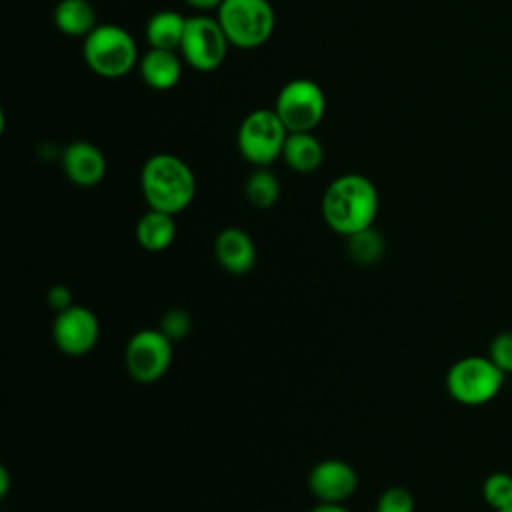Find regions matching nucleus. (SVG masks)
<instances>
[{
    "label": "nucleus",
    "instance_id": "nucleus-1",
    "mask_svg": "<svg viewBox=\"0 0 512 512\" xmlns=\"http://www.w3.org/2000/svg\"><path fill=\"white\" fill-rule=\"evenodd\" d=\"M380 198L374 182L364 174H342L334 178L320 202L322 218L328 228L344 238L374 226Z\"/></svg>",
    "mask_w": 512,
    "mask_h": 512
},
{
    "label": "nucleus",
    "instance_id": "nucleus-2",
    "mask_svg": "<svg viewBox=\"0 0 512 512\" xmlns=\"http://www.w3.org/2000/svg\"><path fill=\"white\" fill-rule=\"evenodd\" d=\"M140 190L148 208L176 216L192 204L196 176L180 156L158 152L140 170Z\"/></svg>",
    "mask_w": 512,
    "mask_h": 512
},
{
    "label": "nucleus",
    "instance_id": "nucleus-3",
    "mask_svg": "<svg viewBox=\"0 0 512 512\" xmlns=\"http://www.w3.org/2000/svg\"><path fill=\"white\" fill-rule=\"evenodd\" d=\"M86 66L102 78H122L138 62V46L132 34L118 24H98L82 44Z\"/></svg>",
    "mask_w": 512,
    "mask_h": 512
},
{
    "label": "nucleus",
    "instance_id": "nucleus-4",
    "mask_svg": "<svg viewBox=\"0 0 512 512\" xmlns=\"http://www.w3.org/2000/svg\"><path fill=\"white\" fill-rule=\"evenodd\" d=\"M216 12L230 46L242 50L266 44L276 26V14L268 0H222Z\"/></svg>",
    "mask_w": 512,
    "mask_h": 512
},
{
    "label": "nucleus",
    "instance_id": "nucleus-5",
    "mask_svg": "<svg viewBox=\"0 0 512 512\" xmlns=\"http://www.w3.org/2000/svg\"><path fill=\"white\" fill-rule=\"evenodd\" d=\"M506 374L486 356L472 354L458 358L446 372V390L452 400L464 406L492 402L504 386Z\"/></svg>",
    "mask_w": 512,
    "mask_h": 512
},
{
    "label": "nucleus",
    "instance_id": "nucleus-6",
    "mask_svg": "<svg viewBox=\"0 0 512 512\" xmlns=\"http://www.w3.org/2000/svg\"><path fill=\"white\" fill-rule=\"evenodd\" d=\"M286 136L288 130L274 108H258L240 122L236 144L246 162L256 168H268L274 160L282 158Z\"/></svg>",
    "mask_w": 512,
    "mask_h": 512
},
{
    "label": "nucleus",
    "instance_id": "nucleus-7",
    "mask_svg": "<svg viewBox=\"0 0 512 512\" xmlns=\"http://www.w3.org/2000/svg\"><path fill=\"white\" fill-rule=\"evenodd\" d=\"M172 356L174 342L160 328H140L124 346L126 372L140 384H154L164 378Z\"/></svg>",
    "mask_w": 512,
    "mask_h": 512
},
{
    "label": "nucleus",
    "instance_id": "nucleus-8",
    "mask_svg": "<svg viewBox=\"0 0 512 512\" xmlns=\"http://www.w3.org/2000/svg\"><path fill=\"white\" fill-rule=\"evenodd\" d=\"M274 112L288 132H312L326 114L324 90L310 78H294L280 88Z\"/></svg>",
    "mask_w": 512,
    "mask_h": 512
},
{
    "label": "nucleus",
    "instance_id": "nucleus-9",
    "mask_svg": "<svg viewBox=\"0 0 512 512\" xmlns=\"http://www.w3.org/2000/svg\"><path fill=\"white\" fill-rule=\"evenodd\" d=\"M228 38L218 18L190 16L186 18L184 36L178 52L182 60L198 72H212L220 68L228 54Z\"/></svg>",
    "mask_w": 512,
    "mask_h": 512
},
{
    "label": "nucleus",
    "instance_id": "nucleus-10",
    "mask_svg": "<svg viewBox=\"0 0 512 512\" xmlns=\"http://www.w3.org/2000/svg\"><path fill=\"white\" fill-rule=\"evenodd\" d=\"M52 340L66 356H86L100 340V320L88 306L74 304L54 316Z\"/></svg>",
    "mask_w": 512,
    "mask_h": 512
},
{
    "label": "nucleus",
    "instance_id": "nucleus-11",
    "mask_svg": "<svg viewBox=\"0 0 512 512\" xmlns=\"http://www.w3.org/2000/svg\"><path fill=\"white\" fill-rule=\"evenodd\" d=\"M308 488L318 502H346L358 490V472L340 458H324L312 466Z\"/></svg>",
    "mask_w": 512,
    "mask_h": 512
},
{
    "label": "nucleus",
    "instance_id": "nucleus-12",
    "mask_svg": "<svg viewBox=\"0 0 512 512\" xmlns=\"http://www.w3.org/2000/svg\"><path fill=\"white\" fill-rule=\"evenodd\" d=\"M62 170L72 184L90 188L106 176V158L96 144L74 140L62 152Z\"/></svg>",
    "mask_w": 512,
    "mask_h": 512
},
{
    "label": "nucleus",
    "instance_id": "nucleus-13",
    "mask_svg": "<svg viewBox=\"0 0 512 512\" xmlns=\"http://www.w3.org/2000/svg\"><path fill=\"white\" fill-rule=\"evenodd\" d=\"M214 256L216 262L230 274H246L256 264V244L252 236L238 228H222L214 238Z\"/></svg>",
    "mask_w": 512,
    "mask_h": 512
},
{
    "label": "nucleus",
    "instance_id": "nucleus-14",
    "mask_svg": "<svg viewBox=\"0 0 512 512\" xmlns=\"http://www.w3.org/2000/svg\"><path fill=\"white\" fill-rule=\"evenodd\" d=\"M140 76L144 84L154 90H170L180 82L182 76V58L176 50L150 48L138 62Z\"/></svg>",
    "mask_w": 512,
    "mask_h": 512
},
{
    "label": "nucleus",
    "instance_id": "nucleus-15",
    "mask_svg": "<svg viewBox=\"0 0 512 512\" xmlns=\"http://www.w3.org/2000/svg\"><path fill=\"white\" fill-rule=\"evenodd\" d=\"M176 220L168 212L148 208L136 222L134 236L146 252H164L176 240Z\"/></svg>",
    "mask_w": 512,
    "mask_h": 512
},
{
    "label": "nucleus",
    "instance_id": "nucleus-16",
    "mask_svg": "<svg viewBox=\"0 0 512 512\" xmlns=\"http://www.w3.org/2000/svg\"><path fill=\"white\" fill-rule=\"evenodd\" d=\"M282 160L300 174L316 172L324 162V146L314 132H288Z\"/></svg>",
    "mask_w": 512,
    "mask_h": 512
},
{
    "label": "nucleus",
    "instance_id": "nucleus-17",
    "mask_svg": "<svg viewBox=\"0 0 512 512\" xmlns=\"http://www.w3.org/2000/svg\"><path fill=\"white\" fill-rule=\"evenodd\" d=\"M54 26L70 38H86L96 24V10L90 0H60L54 8Z\"/></svg>",
    "mask_w": 512,
    "mask_h": 512
},
{
    "label": "nucleus",
    "instance_id": "nucleus-18",
    "mask_svg": "<svg viewBox=\"0 0 512 512\" xmlns=\"http://www.w3.org/2000/svg\"><path fill=\"white\" fill-rule=\"evenodd\" d=\"M186 28V18L176 10H158L146 22V40L150 48L178 50Z\"/></svg>",
    "mask_w": 512,
    "mask_h": 512
},
{
    "label": "nucleus",
    "instance_id": "nucleus-19",
    "mask_svg": "<svg viewBox=\"0 0 512 512\" xmlns=\"http://www.w3.org/2000/svg\"><path fill=\"white\" fill-rule=\"evenodd\" d=\"M346 250H348V256L356 264L370 266V264H376L384 256L386 240L380 234V230L370 226V228H364V230L348 236L346 238Z\"/></svg>",
    "mask_w": 512,
    "mask_h": 512
},
{
    "label": "nucleus",
    "instance_id": "nucleus-20",
    "mask_svg": "<svg viewBox=\"0 0 512 512\" xmlns=\"http://www.w3.org/2000/svg\"><path fill=\"white\" fill-rule=\"evenodd\" d=\"M244 194L254 208L268 210L280 198V180L268 168H256L246 180Z\"/></svg>",
    "mask_w": 512,
    "mask_h": 512
},
{
    "label": "nucleus",
    "instance_id": "nucleus-21",
    "mask_svg": "<svg viewBox=\"0 0 512 512\" xmlns=\"http://www.w3.org/2000/svg\"><path fill=\"white\" fill-rule=\"evenodd\" d=\"M482 498L496 512L512 506V474L492 472L482 482Z\"/></svg>",
    "mask_w": 512,
    "mask_h": 512
},
{
    "label": "nucleus",
    "instance_id": "nucleus-22",
    "mask_svg": "<svg viewBox=\"0 0 512 512\" xmlns=\"http://www.w3.org/2000/svg\"><path fill=\"white\" fill-rule=\"evenodd\" d=\"M416 508V500L412 496V492L404 486H390L386 488L378 500L374 510L376 512H414Z\"/></svg>",
    "mask_w": 512,
    "mask_h": 512
},
{
    "label": "nucleus",
    "instance_id": "nucleus-23",
    "mask_svg": "<svg viewBox=\"0 0 512 512\" xmlns=\"http://www.w3.org/2000/svg\"><path fill=\"white\" fill-rule=\"evenodd\" d=\"M158 328L172 340L178 342L182 338H186L192 330V316L188 314V310L184 308H170L168 312H164V316L160 318Z\"/></svg>",
    "mask_w": 512,
    "mask_h": 512
},
{
    "label": "nucleus",
    "instance_id": "nucleus-24",
    "mask_svg": "<svg viewBox=\"0 0 512 512\" xmlns=\"http://www.w3.org/2000/svg\"><path fill=\"white\" fill-rule=\"evenodd\" d=\"M488 358L504 372H512V330L498 332L488 344Z\"/></svg>",
    "mask_w": 512,
    "mask_h": 512
},
{
    "label": "nucleus",
    "instance_id": "nucleus-25",
    "mask_svg": "<svg viewBox=\"0 0 512 512\" xmlns=\"http://www.w3.org/2000/svg\"><path fill=\"white\" fill-rule=\"evenodd\" d=\"M46 304L50 306V310H54V314L74 306L72 290L66 284H52L46 292Z\"/></svg>",
    "mask_w": 512,
    "mask_h": 512
},
{
    "label": "nucleus",
    "instance_id": "nucleus-26",
    "mask_svg": "<svg viewBox=\"0 0 512 512\" xmlns=\"http://www.w3.org/2000/svg\"><path fill=\"white\" fill-rule=\"evenodd\" d=\"M310 512H352L342 502H320Z\"/></svg>",
    "mask_w": 512,
    "mask_h": 512
},
{
    "label": "nucleus",
    "instance_id": "nucleus-27",
    "mask_svg": "<svg viewBox=\"0 0 512 512\" xmlns=\"http://www.w3.org/2000/svg\"><path fill=\"white\" fill-rule=\"evenodd\" d=\"M184 2L196 10H212V8L218 10V6L222 4V0H184Z\"/></svg>",
    "mask_w": 512,
    "mask_h": 512
},
{
    "label": "nucleus",
    "instance_id": "nucleus-28",
    "mask_svg": "<svg viewBox=\"0 0 512 512\" xmlns=\"http://www.w3.org/2000/svg\"><path fill=\"white\" fill-rule=\"evenodd\" d=\"M10 492V472L2 466L0 468V496L4 498Z\"/></svg>",
    "mask_w": 512,
    "mask_h": 512
},
{
    "label": "nucleus",
    "instance_id": "nucleus-29",
    "mask_svg": "<svg viewBox=\"0 0 512 512\" xmlns=\"http://www.w3.org/2000/svg\"><path fill=\"white\" fill-rule=\"evenodd\" d=\"M496 512H512V506H508V508H502V510H496Z\"/></svg>",
    "mask_w": 512,
    "mask_h": 512
},
{
    "label": "nucleus",
    "instance_id": "nucleus-30",
    "mask_svg": "<svg viewBox=\"0 0 512 512\" xmlns=\"http://www.w3.org/2000/svg\"><path fill=\"white\" fill-rule=\"evenodd\" d=\"M368 512H376V510H368Z\"/></svg>",
    "mask_w": 512,
    "mask_h": 512
}]
</instances>
